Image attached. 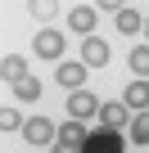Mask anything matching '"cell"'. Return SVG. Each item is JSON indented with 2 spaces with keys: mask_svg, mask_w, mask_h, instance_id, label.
Returning <instances> with one entry per match:
<instances>
[{
  "mask_svg": "<svg viewBox=\"0 0 149 153\" xmlns=\"http://www.w3.org/2000/svg\"><path fill=\"white\" fill-rule=\"evenodd\" d=\"M23 140H27L32 149H45V144H59V126H54L50 117H27V126H23Z\"/></svg>",
  "mask_w": 149,
  "mask_h": 153,
  "instance_id": "6da1fadb",
  "label": "cell"
},
{
  "mask_svg": "<svg viewBox=\"0 0 149 153\" xmlns=\"http://www.w3.org/2000/svg\"><path fill=\"white\" fill-rule=\"evenodd\" d=\"M131 108L122 104V99H113V104H100V131H122V126H131Z\"/></svg>",
  "mask_w": 149,
  "mask_h": 153,
  "instance_id": "7a4b0ae2",
  "label": "cell"
},
{
  "mask_svg": "<svg viewBox=\"0 0 149 153\" xmlns=\"http://www.w3.org/2000/svg\"><path fill=\"white\" fill-rule=\"evenodd\" d=\"M86 63L82 59H68V63H59V72H54V81L59 86H68V90H86Z\"/></svg>",
  "mask_w": 149,
  "mask_h": 153,
  "instance_id": "3957f363",
  "label": "cell"
},
{
  "mask_svg": "<svg viewBox=\"0 0 149 153\" xmlns=\"http://www.w3.org/2000/svg\"><path fill=\"white\" fill-rule=\"evenodd\" d=\"M68 117H100V99L91 90H68Z\"/></svg>",
  "mask_w": 149,
  "mask_h": 153,
  "instance_id": "277c9868",
  "label": "cell"
},
{
  "mask_svg": "<svg viewBox=\"0 0 149 153\" xmlns=\"http://www.w3.org/2000/svg\"><path fill=\"white\" fill-rule=\"evenodd\" d=\"M32 50H36L41 59H50V63H59V59H63V36H59L54 27H45V32H36V41H32Z\"/></svg>",
  "mask_w": 149,
  "mask_h": 153,
  "instance_id": "5b68a950",
  "label": "cell"
},
{
  "mask_svg": "<svg viewBox=\"0 0 149 153\" xmlns=\"http://www.w3.org/2000/svg\"><path fill=\"white\" fill-rule=\"evenodd\" d=\"M95 23H100V14H95L91 5H77V9H68V27L77 32V36H95Z\"/></svg>",
  "mask_w": 149,
  "mask_h": 153,
  "instance_id": "8992f818",
  "label": "cell"
},
{
  "mask_svg": "<svg viewBox=\"0 0 149 153\" xmlns=\"http://www.w3.org/2000/svg\"><path fill=\"white\" fill-rule=\"evenodd\" d=\"M86 153H122V131H95L86 140Z\"/></svg>",
  "mask_w": 149,
  "mask_h": 153,
  "instance_id": "52a82bcc",
  "label": "cell"
},
{
  "mask_svg": "<svg viewBox=\"0 0 149 153\" xmlns=\"http://www.w3.org/2000/svg\"><path fill=\"white\" fill-rule=\"evenodd\" d=\"M86 140H91V131H86V122H77V117H68V122L59 126V144H72V149H86Z\"/></svg>",
  "mask_w": 149,
  "mask_h": 153,
  "instance_id": "ba28073f",
  "label": "cell"
},
{
  "mask_svg": "<svg viewBox=\"0 0 149 153\" xmlns=\"http://www.w3.org/2000/svg\"><path fill=\"white\" fill-rule=\"evenodd\" d=\"M122 104H127L131 113H149V81H131V86L122 90Z\"/></svg>",
  "mask_w": 149,
  "mask_h": 153,
  "instance_id": "9c48e42d",
  "label": "cell"
},
{
  "mask_svg": "<svg viewBox=\"0 0 149 153\" xmlns=\"http://www.w3.org/2000/svg\"><path fill=\"white\" fill-rule=\"evenodd\" d=\"M113 23H118V32H122V36H136V32H145V18H140L136 9H127V5H118V9H113Z\"/></svg>",
  "mask_w": 149,
  "mask_h": 153,
  "instance_id": "30bf717a",
  "label": "cell"
},
{
  "mask_svg": "<svg viewBox=\"0 0 149 153\" xmlns=\"http://www.w3.org/2000/svg\"><path fill=\"white\" fill-rule=\"evenodd\" d=\"M82 63H86V68H104V63H109V45H104L100 36H86V45H82Z\"/></svg>",
  "mask_w": 149,
  "mask_h": 153,
  "instance_id": "8fae6325",
  "label": "cell"
},
{
  "mask_svg": "<svg viewBox=\"0 0 149 153\" xmlns=\"http://www.w3.org/2000/svg\"><path fill=\"white\" fill-rule=\"evenodd\" d=\"M0 72H5V81H23V76H27V59H18V54H5Z\"/></svg>",
  "mask_w": 149,
  "mask_h": 153,
  "instance_id": "7c38bea8",
  "label": "cell"
},
{
  "mask_svg": "<svg viewBox=\"0 0 149 153\" xmlns=\"http://www.w3.org/2000/svg\"><path fill=\"white\" fill-rule=\"evenodd\" d=\"M27 126V117L18 113V108H0V131H5V135H14V131H23Z\"/></svg>",
  "mask_w": 149,
  "mask_h": 153,
  "instance_id": "4fadbf2b",
  "label": "cell"
},
{
  "mask_svg": "<svg viewBox=\"0 0 149 153\" xmlns=\"http://www.w3.org/2000/svg\"><path fill=\"white\" fill-rule=\"evenodd\" d=\"M14 95L23 104H32V99H41V81H36V76H23V81H14Z\"/></svg>",
  "mask_w": 149,
  "mask_h": 153,
  "instance_id": "5bb4252c",
  "label": "cell"
},
{
  "mask_svg": "<svg viewBox=\"0 0 149 153\" xmlns=\"http://www.w3.org/2000/svg\"><path fill=\"white\" fill-rule=\"evenodd\" d=\"M127 63H131V72H136V76H140V81H145V76H149V45H136Z\"/></svg>",
  "mask_w": 149,
  "mask_h": 153,
  "instance_id": "9a60e30c",
  "label": "cell"
},
{
  "mask_svg": "<svg viewBox=\"0 0 149 153\" xmlns=\"http://www.w3.org/2000/svg\"><path fill=\"white\" fill-rule=\"evenodd\" d=\"M127 131H131V140H136V144H149V113H136Z\"/></svg>",
  "mask_w": 149,
  "mask_h": 153,
  "instance_id": "2e32d148",
  "label": "cell"
},
{
  "mask_svg": "<svg viewBox=\"0 0 149 153\" xmlns=\"http://www.w3.org/2000/svg\"><path fill=\"white\" fill-rule=\"evenodd\" d=\"M54 153H82V149H72V144H54Z\"/></svg>",
  "mask_w": 149,
  "mask_h": 153,
  "instance_id": "e0dca14e",
  "label": "cell"
},
{
  "mask_svg": "<svg viewBox=\"0 0 149 153\" xmlns=\"http://www.w3.org/2000/svg\"><path fill=\"white\" fill-rule=\"evenodd\" d=\"M145 36H149V18H145Z\"/></svg>",
  "mask_w": 149,
  "mask_h": 153,
  "instance_id": "ac0fdd59",
  "label": "cell"
}]
</instances>
